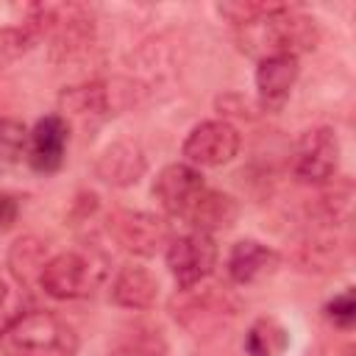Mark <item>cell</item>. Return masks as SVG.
<instances>
[{
	"mask_svg": "<svg viewBox=\"0 0 356 356\" xmlns=\"http://www.w3.org/2000/svg\"><path fill=\"white\" fill-rule=\"evenodd\" d=\"M234 39L236 47L261 61V58H273V56H300V53H312L320 42V25L314 17L303 14L295 6H284L256 22L248 25H236L234 28Z\"/></svg>",
	"mask_w": 356,
	"mask_h": 356,
	"instance_id": "obj_1",
	"label": "cell"
},
{
	"mask_svg": "<svg viewBox=\"0 0 356 356\" xmlns=\"http://www.w3.org/2000/svg\"><path fill=\"white\" fill-rule=\"evenodd\" d=\"M81 339L72 323L50 309H28L0 328L6 356H78Z\"/></svg>",
	"mask_w": 356,
	"mask_h": 356,
	"instance_id": "obj_2",
	"label": "cell"
},
{
	"mask_svg": "<svg viewBox=\"0 0 356 356\" xmlns=\"http://www.w3.org/2000/svg\"><path fill=\"white\" fill-rule=\"evenodd\" d=\"M106 278H108L106 253L92 245H81L53 253L44 261L36 286L53 300H81L95 295L106 284Z\"/></svg>",
	"mask_w": 356,
	"mask_h": 356,
	"instance_id": "obj_3",
	"label": "cell"
},
{
	"mask_svg": "<svg viewBox=\"0 0 356 356\" xmlns=\"http://www.w3.org/2000/svg\"><path fill=\"white\" fill-rule=\"evenodd\" d=\"M136 89L134 83L128 81H103V78H95V81H83V83H75V86H64L61 95H58V117L72 125V122H81V125H97L103 120H108L111 114L128 108L136 97Z\"/></svg>",
	"mask_w": 356,
	"mask_h": 356,
	"instance_id": "obj_4",
	"label": "cell"
},
{
	"mask_svg": "<svg viewBox=\"0 0 356 356\" xmlns=\"http://www.w3.org/2000/svg\"><path fill=\"white\" fill-rule=\"evenodd\" d=\"M217 259H220V248L214 236L206 231H184L172 236L164 248V261L178 289L200 286L214 273Z\"/></svg>",
	"mask_w": 356,
	"mask_h": 356,
	"instance_id": "obj_5",
	"label": "cell"
},
{
	"mask_svg": "<svg viewBox=\"0 0 356 356\" xmlns=\"http://www.w3.org/2000/svg\"><path fill=\"white\" fill-rule=\"evenodd\" d=\"M339 159H342V145H339V134L331 125L306 128L292 153V175L300 184L323 186L331 178H337Z\"/></svg>",
	"mask_w": 356,
	"mask_h": 356,
	"instance_id": "obj_6",
	"label": "cell"
},
{
	"mask_svg": "<svg viewBox=\"0 0 356 356\" xmlns=\"http://www.w3.org/2000/svg\"><path fill=\"white\" fill-rule=\"evenodd\" d=\"M108 234L122 250H128L134 256H156L172 239L167 217L153 214V211H139V209L111 211Z\"/></svg>",
	"mask_w": 356,
	"mask_h": 356,
	"instance_id": "obj_7",
	"label": "cell"
},
{
	"mask_svg": "<svg viewBox=\"0 0 356 356\" xmlns=\"http://www.w3.org/2000/svg\"><path fill=\"white\" fill-rule=\"evenodd\" d=\"M239 145H242V136L236 125H231L228 120H203L186 134L181 145V156L186 164L197 170H209V167H222L234 161L239 153Z\"/></svg>",
	"mask_w": 356,
	"mask_h": 356,
	"instance_id": "obj_8",
	"label": "cell"
},
{
	"mask_svg": "<svg viewBox=\"0 0 356 356\" xmlns=\"http://www.w3.org/2000/svg\"><path fill=\"white\" fill-rule=\"evenodd\" d=\"M206 186L209 184L197 167H192L186 161H172L159 170L150 192L167 217L184 222L189 217V211L195 209V203L200 200V195L206 192Z\"/></svg>",
	"mask_w": 356,
	"mask_h": 356,
	"instance_id": "obj_9",
	"label": "cell"
},
{
	"mask_svg": "<svg viewBox=\"0 0 356 356\" xmlns=\"http://www.w3.org/2000/svg\"><path fill=\"white\" fill-rule=\"evenodd\" d=\"M67 145H70V125L56 111L44 114L31 128L25 164L39 175H53L61 170L67 159Z\"/></svg>",
	"mask_w": 356,
	"mask_h": 356,
	"instance_id": "obj_10",
	"label": "cell"
},
{
	"mask_svg": "<svg viewBox=\"0 0 356 356\" xmlns=\"http://www.w3.org/2000/svg\"><path fill=\"white\" fill-rule=\"evenodd\" d=\"M145 172H147V156L131 139H114V142H108L97 153V159H95V175L103 184L117 186V189H125V186L139 184L145 178Z\"/></svg>",
	"mask_w": 356,
	"mask_h": 356,
	"instance_id": "obj_11",
	"label": "cell"
},
{
	"mask_svg": "<svg viewBox=\"0 0 356 356\" xmlns=\"http://www.w3.org/2000/svg\"><path fill=\"white\" fill-rule=\"evenodd\" d=\"M281 264V253L259 239H236L225 259V273L234 284L250 286L267 275H273Z\"/></svg>",
	"mask_w": 356,
	"mask_h": 356,
	"instance_id": "obj_12",
	"label": "cell"
},
{
	"mask_svg": "<svg viewBox=\"0 0 356 356\" xmlns=\"http://www.w3.org/2000/svg\"><path fill=\"white\" fill-rule=\"evenodd\" d=\"M300 75V61L295 56H273V58H261L256 61V95H259V106L267 111H275L284 106V100L289 97V92L295 89Z\"/></svg>",
	"mask_w": 356,
	"mask_h": 356,
	"instance_id": "obj_13",
	"label": "cell"
},
{
	"mask_svg": "<svg viewBox=\"0 0 356 356\" xmlns=\"http://www.w3.org/2000/svg\"><path fill=\"white\" fill-rule=\"evenodd\" d=\"M111 303L131 312H145L159 300V278L145 264H122L111 278Z\"/></svg>",
	"mask_w": 356,
	"mask_h": 356,
	"instance_id": "obj_14",
	"label": "cell"
},
{
	"mask_svg": "<svg viewBox=\"0 0 356 356\" xmlns=\"http://www.w3.org/2000/svg\"><path fill=\"white\" fill-rule=\"evenodd\" d=\"M239 217V206L231 195L206 186V192L200 195V200L195 203V209L189 211V217L184 220V225H189V231H206L214 234L220 228H231Z\"/></svg>",
	"mask_w": 356,
	"mask_h": 356,
	"instance_id": "obj_15",
	"label": "cell"
},
{
	"mask_svg": "<svg viewBox=\"0 0 356 356\" xmlns=\"http://www.w3.org/2000/svg\"><path fill=\"white\" fill-rule=\"evenodd\" d=\"M106 356H170V345L159 325L134 323L114 337Z\"/></svg>",
	"mask_w": 356,
	"mask_h": 356,
	"instance_id": "obj_16",
	"label": "cell"
},
{
	"mask_svg": "<svg viewBox=\"0 0 356 356\" xmlns=\"http://www.w3.org/2000/svg\"><path fill=\"white\" fill-rule=\"evenodd\" d=\"M289 328L278 317H256L245 331V353L248 356H286L289 350Z\"/></svg>",
	"mask_w": 356,
	"mask_h": 356,
	"instance_id": "obj_17",
	"label": "cell"
},
{
	"mask_svg": "<svg viewBox=\"0 0 356 356\" xmlns=\"http://www.w3.org/2000/svg\"><path fill=\"white\" fill-rule=\"evenodd\" d=\"M47 259H50L47 256V245L39 236H19L8 248V270L25 286L39 281V273H42Z\"/></svg>",
	"mask_w": 356,
	"mask_h": 356,
	"instance_id": "obj_18",
	"label": "cell"
},
{
	"mask_svg": "<svg viewBox=\"0 0 356 356\" xmlns=\"http://www.w3.org/2000/svg\"><path fill=\"white\" fill-rule=\"evenodd\" d=\"M31 128L14 117H0V175L14 172L28 159Z\"/></svg>",
	"mask_w": 356,
	"mask_h": 356,
	"instance_id": "obj_19",
	"label": "cell"
},
{
	"mask_svg": "<svg viewBox=\"0 0 356 356\" xmlns=\"http://www.w3.org/2000/svg\"><path fill=\"white\" fill-rule=\"evenodd\" d=\"M39 42H42L39 28L33 22H28L25 17L17 19L14 25H3L0 28V67L14 64L17 58L28 56Z\"/></svg>",
	"mask_w": 356,
	"mask_h": 356,
	"instance_id": "obj_20",
	"label": "cell"
},
{
	"mask_svg": "<svg viewBox=\"0 0 356 356\" xmlns=\"http://www.w3.org/2000/svg\"><path fill=\"white\" fill-rule=\"evenodd\" d=\"M284 6H286V3H278V0H231V3H220L217 11H220L228 22H234V28H236V25L256 22V19L273 14V11L284 8Z\"/></svg>",
	"mask_w": 356,
	"mask_h": 356,
	"instance_id": "obj_21",
	"label": "cell"
},
{
	"mask_svg": "<svg viewBox=\"0 0 356 356\" xmlns=\"http://www.w3.org/2000/svg\"><path fill=\"white\" fill-rule=\"evenodd\" d=\"M350 197H353V186L350 181H337L331 178L328 184H323V195H320V211L325 217V222H339L350 214Z\"/></svg>",
	"mask_w": 356,
	"mask_h": 356,
	"instance_id": "obj_22",
	"label": "cell"
},
{
	"mask_svg": "<svg viewBox=\"0 0 356 356\" xmlns=\"http://www.w3.org/2000/svg\"><path fill=\"white\" fill-rule=\"evenodd\" d=\"M323 312H325V317L337 325V328H353V323H356V298H353V289L348 286V289H342V292H337L325 306H323Z\"/></svg>",
	"mask_w": 356,
	"mask_h": 356,
	"instance_id": "obj_23",
	"label": "cell"
},
{
	"mask_svg": "<svg viewBox=\"0 0 356 356\" xmlns=\"http://www.w3.org/2000/svg\"><path fill=\"white\" fill-rule=\"evenodd\" d=\"M17 220H19V200L8 192H0V231L14 228Z\"/></svg>",
	"mask_w": 356,
	"mask_h": 356,
	"instance_id": "obj_24",
	"label": "cell"
},
{
	"mask_svg": "<svg viewBox=\"0 0 356 356\" xmlns=\"http://www.w3.org/2000/svg\"><path fill=\"white\" fill-rule=\"evenodd\" d=\"M6 298H8V284H6V275L0 273V306L6 303Z\"/></svg>",
	"mask_w": 356,
	"mask_h": 356,
	"instance_id": "obj_25",
	"label": "cell"
}]
</instances>
